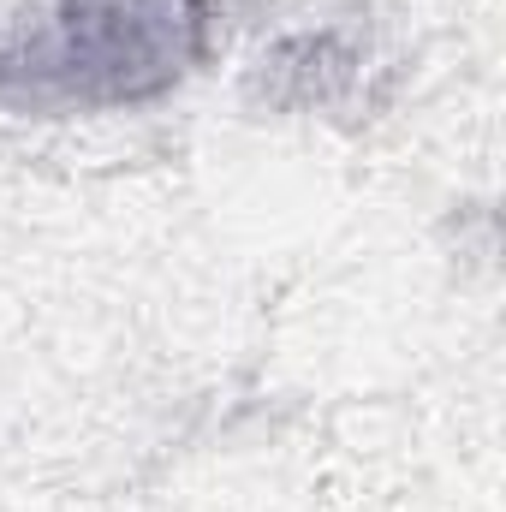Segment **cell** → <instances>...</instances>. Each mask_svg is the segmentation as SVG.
Here are the masks:
<instances>
[{
	"instance_id": "obj_1",
	"label": "cell",
	"mask_w": 506,
	"mask_h": 512,
	"mask_svg": "<svg viewBox=\"0 0 506 512\" xmlns=\"http://www.w3.org/2000/svg\"><path fill=\"white\" fill-rule=\"evenodd\" d=\"M251 0H18L0 12V120H102L179 96Z\"/></svg>"
},
{
	"instance_id": "obj_2",
	"label": "cell",
	"mask_w": 506,
	"mask_h": 512,
	"mask_svg": "<svg viewBox=\"0 0 506 512\" xmlns=\"http://www.w3.org/2000/svg\"><path fill=\"white\" fill-rule=\"evenodd\" d=\"M405 84V60L387 24L364 6H340L328 18L292 24L262 42L245 72V102L274 120H322V126H364L393 108Z\"/></svg>"
}]
</instances>
